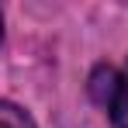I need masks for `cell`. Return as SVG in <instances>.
<instances>
[{
    "label": "cell",
    "mask_w": 128,
    "mask_h": 128,
    "mask_svg": "<svg viewBox=\"0 0 128 128\" xmlns=\"http://www.w3.org/2000/svg\"><path fill=\"white\" fill-rule=\"evenodd\" d=\"M0 128H35V125H31V118L24 114L21 107L0 100Z\"/></svg>",
    "instance_id": "3957f363"
},
{
    "label": "cell",
    "mask_w": 128,
    "mask_h": 128,
    "mask_svg": "<svg viewBox=\"0 0 128 128\" xmlns=\"http://www.w3.org/2000/svg\"><path fill=\"white\" fill-rule=\"evenodd\" d=\"M90 90H94V97H97L100 104L111 107V100H114V90H118V73H114L111 66H100V69L94 73V83H90Z\"/></svg>",
    "instance_id": "6da1fadb"
},
{
    "label": "cell",
    "mask_w": 128,
    "mask_h": 128,
    "mask_svg": "<svg viewBox=\"0 0 128 128\" xmlns=\"http://www.w3.org/2000/svg\"><path fill=\"white\" fill-rule=\"evenodd\" d=\"M0 38H4V14H0Z\"/></svg>",
    "instance_id": "277c9868"
},
{
    "label": "cell",
    "mask_w": 128,
    "mask_h": 128,
    "mask_svg": "<svg viewBox=\"0 0 128 128\" xmlns=\"http://www.w3.org/2000/svg\"><path fill=\"white\" fill-rule=\"evenodd\" d=\"M111 121H114V128H128V69L118 76V90L111 100Z\"/></svg>",
    "instance_id": "7a4b0ae2"
}]
</instances>
